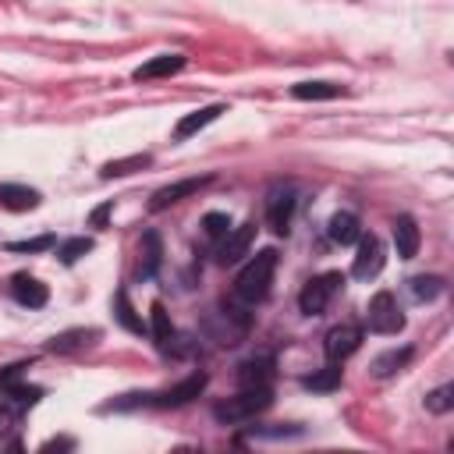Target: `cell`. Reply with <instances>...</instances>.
I'll return each mask as SVG.
<instances>
[{
  "instance_id": "cell-27",
  "label": "cell",
  "mask_w": 454,
  "mask_h": 454,
  "mask_svg": "<svg viewBox=\"0 0 454 454\" xmlns=\"http://www.w3.org/2000/svg\"><path fill=\"white\" fill-rule=\"evenodd\" d=\"M85 252H92V238H67V241L57 248V255H60V262H64V266L78 262Z\"/></svg>"
},
{
  "instance_id": "cell-22",
  "label": "cell",
  "mask_w": 454,
  "mask_h": 454,
  "mask_svg": "<svg viewBox=\"0 0 454 454\" xmlns=\"http://www.w3.org/2000/svg\"><path fill=\"white\" fill-rule=\"evenodd\" d=\"M344 92V85H333V82H298L291 89L294 99H337Z\"/></svg>"
},
{
  "instance_id": "cell-15",
  "label": "cell",
  "mask_w": 454,
  "mask_h": 454,
  "mask_svg": "<svg viewBox=\"0 0 454 454\" xmlns=\"http://www.w3.org/2000/svg\"><path fill=\"white\" fill-rule=\"evenodd\" d=\"M220 114H227V106H223V103H209V106H202V110L184 114V117L174 124V138H192L195 131H202L206 124H213Z\"/></svg>"
},
{
  "instance_id": "cell-31",
  "label": "cell",
  "mask_w": 454,
  "mask_h": 454,
  "mask_svg": "<svg viewBox=\"0 0 454 454\" xmlns=\"http://www.w3.org/2000/svg\"><path fill=\"white\" fill-rule=\"evenodd\" d=\"M53 248V234H43V238H28V241H11L7 252H46Z\"/></svg>"
},
{
  "instance_id": "cell-9",
  "label": "cell",
  "mask_w": 454,
  "mask_h": 454,
  "mask_svg": "<svg viewBox=\"0 0 454 454\" xmlns=\"http://www.w3.org/2000/svg\"><path fill=\"white\" fill-rule=\"evenodd\" d=\"M252 241H255V223H238V227H231V231L220 238V248H216V262H220V266H231V262H238L241 255H248Z\"/></svg>"
},
{
  "instance_id": "cell-6",
  "label": "cell",
  "mask_w": 454,
  "mask_h": 454,
  "mask_svg": "<svg viewBox=\"0 0 454 454\" xmlns=\"http://www.w3.org/2000/svg\"><path fill=\"white\" fill-rule=\"evenodd\" d=\"M355 245H358V248H355V262H351V273H355L358 280H372V277L383 270V262H387L383 241H380L376 234H362Z\"/></svg>"
},
{
  "instance_id": "cell-21",
  "label": "cell",
  "mask_w": 454,
  "mask_h": 454,
  "mask_svg": "<svg viewBox=\"0 0 454 454\" xmlns=\"http://www.w3.org/2000/svg\"><path fill=\"white\" fill-rule=\"evenodd\" d=\"M408 362H411V348H390V351H383V355L372 358V376L387 380V376L401 372Z\"/></svg>"
},
{
  "instance_id": "cell-32",
  "label": "cell",
  "mask_w": 454,
  "mask_h": 454,
  "mask_svg": "<svg viewBox=\"0 0 454 454\" xmlns=\"http://www.w3.org/2000/svg\"><path fill=\"white\" fill-rule=\"evenodd\" d=\"M28 365L25 362H14V365H7V369H0V390H7V387H14L18 380H21V372H25Z\"/></svg>"
},
{
  "instance_id": "cell-33",
  "label": "cell",
  "mask_w": 454,
  "mask_h": 454,
  "mask_svg": "<svg viewBox=\"0 0 454 454\" xmlns=\"http://www.w3.org/2000/svg\"><path fill=\"white\" fill-rule=\"evenodd\" d=\"M14 419H18V408H14L7 397H0V436H4V433L14 426Z\"/></svg>"
},
{
  "instance_id": "cell-28",
  "label": "cell",
  "mask_w": 454,
  "mask_h": 454,
  "mask_svg": "<svg viewBox=\"0 0 454 454\" xmlns=\"http://www.w3.org/2000/svg\"><path fill=\"white\" fill-rule=\"evenodd\" d=\"M117 319H121V326L124 330H131V333H142V319L135 316V305L128 301V291H117Z\"/></svg>"
},
{
  "instance_id": "cell-11",
  "label": "cell",
  "mask_w": 454,
  "mask_h": 454,
  "mask_svg": "<svg viewBox=\"0 0 454 454\" xmlns=\"http://www.w3.org/2000/svg\"><path fill=\"white\" fill-rule=\"evenodd\" d=\"M294 188H273L270 199H266V220L277 234H287L291 227V213H294Z\"/></svg>"
},
{
  "instance_id": "cell-30",
  "label": "cell",
  "mask_w": 454,
  "mask_h": 454,
  "mask_svg": "<svg viewBox=\"0 0 454 454\" xmlns=\"http://www.w3.org/2000/svg\"><path fill=\"white\" fill-rule=\"evenodd\" d=\"M227 231H231V216H227V213H206V216H202V234H206L209 241H220Z\"/></svg>"
},
{
  "instance_id": "cell-18",
  "label": "cell",
  "mask_w": 454,
  "mask_h": 454,
  "mask_svg": "<svg viewBox=\"0 0 454 454\" xmlns=\"http://www.w3.org/2000/svg\"><path fill=\"white\" fill-rule=\"evenodd\" d=\"M326 234H330V241H337V245H355V241L362 238V223H358V216H355V213L340 209V213H333V216H330Z\"/></svg>"
},
{
  "instance_id": "cell-5",
  "label": "cell",
  "mask_w": 454,
  "mask_h": 454,
  "mask_svg": "<svg viewBox=\"0 0 454 454\" xmlns=\"http://www.w3.org/2000/svg\"><path fill=\"white\" fill-rule=\"evenodd\" d=\"M365 326L372 333H397L404 326V316L397 309V298L390 291H376L365 305Z\"/></svg>"
},
{
  "instance_id": "cell-17",
  "label": "cell",
  "mask_w": 454,
  "mask_h": 454,
  "mask_svg": "<svg viewBox=\"0 0 454 454\" xmlns=\"http://www.w3.org/2000/svg\"><path fill=\"white\" fill-rule=\"evenodd\" d=\"M419 241H422L419 223L411 216H397L394 220V248H397V255L401 259H415L419 255Z\"/></svg>"
},
{
  "instance_id": "cell-2",
  "label": "cell",
  "mask_w": 454,
  "mask_h": 454,
  "mask_svg": "<svg viewBox=\"0 0 454 454\" xmlns=\"http://www.w3.org/2000/svg\"><path fill=\"white\" fill-rule=\"evenodd\" d=\"M270 401H273L270 387H241V394H234V397H227V401H220V404L213 408V419L223 422V426L248 422V419H255L259 411H266Z\"/></svg>"
},
{
  "instance_id": "cell-25",
  "label": "cell",
  "mask_w": 454,
  "mask_h": 454,
  "mask_svg": "<svg viewBox=\"0 0 454 454\" xmlns=\"http://www.w3.org/2000/svg\"><path fill=\"white\" fill-rule=\"evenodd\" d=\"M408 291H411L415 301H433V298L443 291V277H436V273H419V277L408 280Z\"/></svg>"
},
{
  "instance_id": "cell-26",
  "label": "cell",
  "mask_w": 454,
  "mask_h": 454,
  "mask_svg": "<svg viewBox=\"0 0 454 454\" xmlns=\"http://www.w3.org/2000/svg\"><path fill=\"white\" fill-rule=\"evenodd\" d=\"M305 387H309V390H337V387H340V369H337V362L326 365V369H319V372H312V376H305Z\"/></svg>"
},
{
  "instance_id": "cell-24",
  "label": "cell",
  "mask_w": 454,
  "mask_h": 454,
  "mask_svg": "<svg viewBox=\"0 0 454 454\" xmlns=\"http://www.w3.org/2000/svg\"><path fill=\"white\" fill-rule=\"evenodd\" d=\"M153 163V156L149 153H135V156H124V160H110V163H103V177H124V174H135V170H142V167H149Z\"/></svg>"
},
{
  "instance_id": "cell-29",
  "label": "cell",
  "mask_w": 454,
  "mask_h": 454,
  "mask_svg": "<svg viewBox=\"0 0 454 454\" xmlns=\"http://www.w3.org/2000/svg\"><path fill=\"white\" fill-rule=\"evenodd\" d=\"M426 408H429L433 415L450 411V408H454V387H450V383H443V387H436L433 394H426Z\"/></svg>"
},
{
  "instance_id": "cell-1",
  "label": "cell",
  "mask_w": 454,
  "mask_h": 454,
  "mask_svg": "<svg viewBox=\"0 0 454 454\" xmlns=\"http://www.w3.org/2000/svg\"><path fill=\"white\" fill-rule=\"evenodd\" d=\"M273 270H277V252L273 248H262V252H255L245 266H241V273L234 277V301H241V305H255V301H262L266 294H270V284H273Z\"/></svg>"
},
{
  "instance_id": "cell-7",
  "label": "cell",
  "mask_w": 454,
  "mask_h": 454,
  "mask_svg": "<svg viewBox=\"0 0 454 454\" xmlns=\"http://www.w3.org/2000/svg\"><path fill=\"white\" fill-rule=\"evenodd\" d=\"M202 390H206V376H202V372H192V376L181 380L177 387H167V390H160V394H145V404H156V408H181V404L195 401Z\"/></svg>"
},
{
  "instance_id": "cell-13",
  "label": "cell",
  "mask_w": 454,
  "mask_h": 454,
  "mask_svg": "<svg viewBox=\"0 0 454 454\" xmlns=\"http://www.w3.org/2000/svg\"><path fill=\"white\" fill-rule=\"evenodd\" d=\"M149 323H153V340H156V348H160L163 355H177V330H174V323H170V312H167L160 301H153Z\"/></svg>"
},
{
  "instance_id": "cell-23",
  "label": "cell",
  "mask_w": 454,
  "mask_h": 454,
  "mask_svg": "<svg viewBox=\"0 0 454 454\" xmlns=\"http://www.w3.org/2000/svg\"><path fill=\"white\" fill-rule=\"evenodd\" d=\"M96 337H99V330H85V326H78V330H64V333H57V337L50 340V351H74V348L92 344Z\"/></svg>"
},
{
  "instance_id": "cell-4",
  "label": "cell",
  "mask_w": 454,
  "mask_h": 454,
  "mask_svg": "<svg viewBox=\"0 0 454 454\" xmlns=\"http://www.w3.org/2000/svg\"><path fill=\"white\" fill-rule=\"evenodd\" d=\"M340 284H344V277L340 273H319V277H312L305 287H301V294H298V309L305 312V316H319L330 301H333V294L340 291Z\"/></svg>"
},
{
  "instance_id": "cell-3",
  "label": "cell",
  "mask_w": 454,
  "mask_h": 454,
  "mask_svg": "<svg viewBox=\"0 0 454 454\" xmlns=\"http://www.w3.org/2000/svg\"><path fill=\"white\" fill-rule=\"evenodd\" d=\"M248 323H252V316H248V305H241V301H223L213 316H209V323H206V330L213 333V340H220V344H238L245 333H248Z\"/></svg>"
},
{
  "instance_id": "cell-16",
  "label": "cell",
  "mask_w": 454,
  "mask_h": 454,
  "mask_svg": "<svg viewBox=\"0 0 454 454\" xmlns=\"http://www.w3.org/2000/svg\"><path fill=\"white\" fill-rule=\"evenodd\" d=\"M184 67V57L181 53H160L145 64L135 67V82H149V78H167V74H177Z\"/></svg>"
},
{
  "instance_id": "cell-14",
  "label": "cell",
  "mask_w": 454,
  "mask_h": 454,
  "mask_svg": "<svg viewBox=\"0 0 454 454\" xmlns=\"http://www.w3.org/2000/svg\"><path fill=\"white\" fill-rule=\"evenodd\" d=\"M270 380H273V355H252L238 365L241 387H270Z\"/></svg>"
},
{
  "instance_id": "cell-12",
  "label": "cell",
  "mask_w": 454,
  "mask_h": 454,
  "mask_svg": "<svg viewBox=\"0 0 454 454\" xmlns=\"http://www.w3.org/2000/svg\"><path fill=\"white\" fill-rule=\"evenodd\" d=\"M11 294H14V301L25 305V309H43L46 298H50L46 284H39V280L28 277V273H14V277H11Z\"/></svg>"
},
{
  "instance_id": "cell-20",
  "label": "cell",
  "mask_w": 454,
  "mask_h": 454,
  "mask_svg": "<svg viewBox=\"0 0 454 454\" xmlns=\"http://www.w3.org/2000/svg\"><path fill=\"white\" fill-rule=\"evenodd\" d=\"M163 262V245H160V234L156 231H145L142 234V255H138V273L142 277H153Z\"/></svg>"
},
{
  "instance_id": "cell-8",
  "label": "cell",
  "mask_w": 454,
  "mask_h": 454,
  "mask_svg": "<svg viewBox=\"0 0 454 454\" xmlns=\"http://www.w3.org/2000/svg\"><path fill=\"white\" fill-rule=\"evenodd\" d=\"M362 326H355V323H340V326H333L330 333H326V340H323V351H326V358L330 362H344V358H351L358 348H362Z\"/></svg>"
},
{
  "instance_id": "cell-19",
  "label": "cell",
  "mask_w": 454,
  "mask_h": 454,
  "mask_svg": "<svg viewBox=\"0 0 454 454\" xmlns=\"http://www.w3.org/2000/svg\"><path fill=\"white\" fill-rule=\"evenodd\" d=\"M39 206V192L25 188V184H0V209L7 213H25Z\"/></svg>"
},
{
  "instance_id": "cell-34",
  "label": "cell",
  "mask_w": 454,
  "mask_h": 454,
  "mask_svg": "<svg viewBox=\"0 0 454 454\" xmlns=\"http://www.w3.org/2000/svg\"><path fill=\"white\" fill-rule=\"evenodd\" d=\"M106 213H110V206H99V209L92 213V223H96V227H103V220H106Z\"/></svg>"
},
{
  "instance_id": "cell-10",
  "label": "cell",
  "mask_w": 454,
  "mask_h": 454,
  "mask_svg": "<svg viewBox=\"0 0 454 454\" xmlns=\"http://www.w3.org/2000/svg\"><path fill=\"white\" fill-rule=\"evenodd\" d=\"M206 184H209V177H184V181L163 184V188H156V192H153V199H149V213H160V209H167V206H174V202H181V199L195 195V192H199V188H206Z\"/></svg>"
}]
</instances>
